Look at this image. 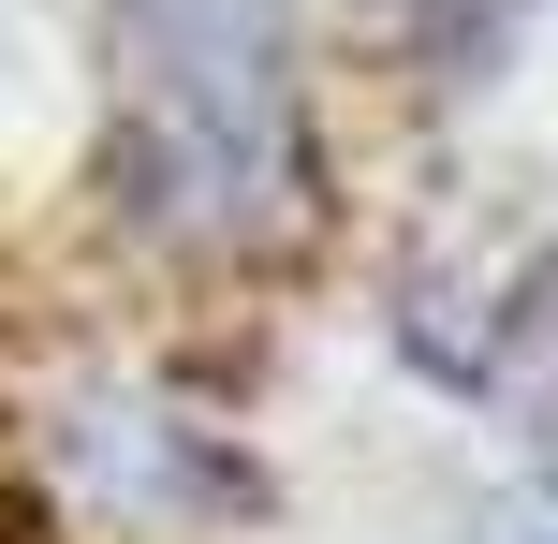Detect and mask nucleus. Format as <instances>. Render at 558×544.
Listing matches in <instances>:
<instances>
[{"label": "nucleus", "instance_id": "f257e3e1", "mask_svg": "<svg viewBox=\"0 0 558 544\" xmlns=\"http://www.w3.org/2000/svg\"><path fill=\"white\" fill-rule=\"evenodd\" d=\"M104 59H118L104 192L133 235L192 265H251L308 221V104L279 0H118Z\"/></svg>", "mask_w": 558, "mask_h": 544}, {"label": "nucleus", "instance_id": "f03ea898", "mask_svg": "<svg viewBox=\"0 0 558 544\" xmlns=\"http://www.w3.org/2000/svg\"><path fill=\"white\" fill-rule=\"evenodd\" d=\"M471 544H558V486H514V500H500V516H485Z\"/></svg>", "mask_w": 558, "mask_h": 544}, {"label": "nucleus", "instance_id": "7ed1b4c3", "mask_svg": "<svg viewBox=\"0 0 558 544\" xmlns=\"http://www.w3.org/2000/svg\"><path fill=\"white\" fill-rule=\"evenodd\" d=\"M0 544H45V516H0Z\"/></svg>", "mask_w": 558, "mask_h": 544}]
</instances>
